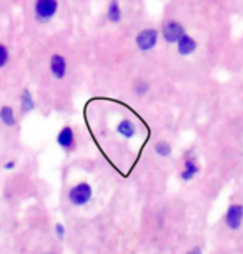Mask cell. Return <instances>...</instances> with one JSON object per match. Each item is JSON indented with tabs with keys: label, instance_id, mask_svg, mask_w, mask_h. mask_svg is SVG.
Returning a JSON list of instances; mask_svg holds the SVG:
<instances>
[{
	"label": "cell",
	"instance_id": "cell-12",
	"mask_svg": "<svg viewBox=\"0 0 243 254\" xmlns=\"http://www.w3.org/2000/svg\"><path fill=\"white\" fill-rule=\"evenodd\" d=\"M122 18H123V10L120 2L118 0H110L107 7V20L113 23V25H117V23L122 22Z\"/></svg>",
	"mask_w": 243,
	"mask_h": 254
},
{
	"label": "cell",
	"instance_id": "cell-16",
	"mask_svg": "<svg viewBox=\"0 0 243 254\" xmlns=\"http://www.w3.org/2000/svg\"><path fill=\"white\" fill-rule=\"evenodd\" d=\"M8 62H10V50H8V47L5 44L0 42V70L5 68Z\"/></svg>",
	"mask_w": 243,
	"mask_h": 254
},
{
	"label": "cell",
	"instance_id": "cell-19",
	"mask_svg": "<svg viewBox=\"0 0 243 254\" xmlns=\"http://www.w3.org/2000/svg\"><path fill=\"white\" fill-rule=\"evenodd\" d=\"M187 254H203V251H202V248H200V246H195V248L190 249Z\"/></svg>",
	"mask_w": 243,
	"mask_h": 254
},
{
	"label": "cell",
	"instance_id": "cell-14",
	"mask_svg": "<svg viewBox=\"0 0 243 254\" xmlns=\"http://www.w3.org/2000/svg\"><path fill=\"white\" fill-rule=\"evenodd\" d=\"M154 151L157 153L159 156L162 158H170L171 156V153H173V148H171V145L168 141H165V140H159L154 145Z\"/></svg>",
	"mask_w": 243,
	"mask_h": 254
},
{
	"label": "cell",
	"instance_id": "cell-10",
	"mask_svg": "<svg viewBox=\"0 0 243 254\" xmlns=\"http://www.w3.org/2000/svg\"><path fill=\"white\" fill-rule=\"evenodd\" d=\"M117 133L125 140H132V138L137 136V125L130 118H123L117 125Z\"/></svg>",
	"mask_w": 243,
	"mask_h": 254
},
{
	"label": "cell",
	"instance_id": "cell-7",
	"mask_svg": "<svg viewBox=\"0 0 243 254\" xmlns=\"http://www.w3.org/2000/svg\"><path fill=\"white\" fill-rule=\"evenodd\" d=\"M225 224L232 231H238L243 224V204H230L225 213Z\"/></svg>",
	"mask_w": 243,
	"mask_h": 254
},
{
	"label": "cell",
	"instance_id": "cell-9",
	"mask_svg": "<svg viewBox=\"0 0 243 254\" xmlns=\"http://www.w3.org/2000/svg\"><path fill=\"white\" fill-rule=\"evenodd\" d=\"M177 54L180 57H190V55H193L195 52H197L198 49V44H197V40L190 35L188 32H185L182 37L178 38V42L177 44Z\"/></svg>",
	"mask_w": 243,
	"mask_h": 254
},
{
	"label": "cell",
	"instance_id": "cell-21",
	"mask_svg": "<svg viewBox=\"0 0 243 254\" xmlns=\"http://www.w3.org/2000/svg\"><path fill=\"white\" fill-rule=\"evenodd\" d=\"M13 2H17V0H13Z\"/></svg>",
	"mask_w": 243,
	"mask_h": 254
},
{
	"label": "cell",
	"instance_id": "cell-2",
	"mask_svg": "<svg viewBox=\"0 0 243 254\" xmlns=\"http://www.w3.org/2000/svg\"><path fill=\"white\" fill-rule=\"evenodd\" d=\"M92 196H93V190H92V186H90V183H87V181H80V183L74 185L72 188L69 190L70 204L77 206V208L88 204L90 199H92Z\"/></svg>",
	"mask_w": 243,
	"mask_h": 254
},
{
	"label": "cell",
	"instance_id": "cell-6",
	"mask_svg": "<svg viewBox=\"0 0 243 254\" xmlns=\"http://www.w3.org/2000/svg\"><path fill=\"white\" fill-rule=\"evenodd\" d=\"M200 173V165L197 161V156L193 155V151H187V155L183 158V168L180 171V180L182 181H192L195 176Z\"/></svg>",
	"mask_w": 243,
	"mask_h": 254
},
{
	"label": "cell",
	"instance_id": "cell-4",
	"mask_svg": "<svg viewBox=\"0 0 243 254\" xmlns=\"http://www.w3.org/2000/svg\"><path fill=\"white\" fill-rule=\"evenodd\" d=\"M187 32L183 27L182 22L175 20V18H170V20H165L162 23V28H160V37L163 38L166 44L173 45L178 42V38Z\"/></svg>",
	"mask_w": 243,
	"mask_h": 254
},
{
	"label": "cell",
	"instance_id": "cell-3",
	"mask_svg": "<svg viewBox=\"0 0 243 254\" xmlns=\"http://www.w3.org/2000/svg\"><path fill=\"white\" fill-rule=\"evenodd\" d=\"M159 38H160V30L159 28L154 27H147L144 30H140L137 33L135 37V44L137 49L140 52H150L154 50L157 44H159Z\"/></svg>",
	"mask_w": 243,
	"mask_h": 254
},
{
	"label": "cell",
	"instance_id": "cell-15",
	"mask_svg": "<svg viewBox=\"0 0 243 254\" xmlns=\"http://www.w3.org/2000/svg\"><path fill=\"white\" fill-rule=\"evenodd\" d=\"M150 81L145 80V78H137L133 81V93L137 95V97H145L147 93L150 92Z\"/></svg>",
	"mask_w": 243,
	"mask_h": 254
},
{
	"label": "cell",
	"instance_id": "cell-11",
	"mask_svg": "<svg viewBox=\"0 0 243 254\" xmlns=\"http://www.w3.org/2000/svg\"><path fill=\"white\" fill-rule=\"evenodd\" d=\"M18 103H20V113L22 115H28L35 110V100H33V95L28 88H22Z\"/></svg>",
	"mask_w": 243,
	"mask_h": 254
},
{
	"label": "cell",
	"instance_id": "cell-20",
	"mask_svg": "<svg viewBox=\"0 0 243 254\" xmlns=\"http://www.w3.org/2000/svg\"><path fill=\"white\" fill-rule=\"evenodd\" d=\"M44 254H57V253H54V251H47V253H44Z\"/></svg>",
	"mask_w": 243,
	"mask_h": 254
},
{
	"label": "cell",
	"instance_id": "cell-13",
	"mask_svg": "<svg viewBox=\"0 0 243 254\" xmlns=\"http://www.w3.org/2000/svg\"><path fill=\"white\" fill-rule=\"evenodd\" d=\"M0 122L8 128H13L17 125L15 110H13L10 105H3V107H0Z\"/></svg>",
	"mask_w": 243,
	"mask_h": 254
},
{
	"label": "cell",
	"instance_id": "cell-18",
	"mask_svg": "<svg viewBox=\"0 0 243 254\" xmlns=\"http://www.w3.org/2000/svg\"><path fill=\"white\" fill-rule=\"evenodd\" d=\"M15 165H17V163L12 160V161H7L5 165H3V168H5L7 171H10V170H13V168H15Z\"/></svg>",
	"mask_w": 243,
	"mask_h": 254
},
{
	"label": "cell",
	"instance_id": "cell-5",
	"mask_svg": "<svg viewBox=\"0 0 243 254\" xmlns=\"http://www.w3.org/2000/svg\"><path fill=\"white\" fill-rule=\"evenodd\" d=\"M57 145H59L65 153H72L77 148V138H75V131L72 127L65 125L57 133Z\"/></svg>",
	"mask_w": 243,
	"mask_h": 254
},
{
	"label": "cell",
	"instance_id": "cell-8",
	"mask_svg": "<svg viewBox=\"0 0 243 254\" xmlns=\"http://www.w3.org/2000/svg\"><path fill=\"white\" fill-rule=\"evenodd\" d=\"M49 70L55 80H64L69 71V64L62 54H54L49 60Z\"/></svg>",
	"mask_w": 243,
	"mask_h": 254
},
{
	"label": "cell",
	"instance_id": "cell-17",
	"mask_svg": "<svg viewBox=\"0 0 243 254\" xmlns=\"http://www.w3.org/2000/svg\"><path fill=\"white\" fill-rule=\"evenodd\" d=\"M54 231H55V236L59 238V239H64L65 238V226L62 223H55Z\"/></svg>",
	"mask_w": 243,
	"mask_h": 254
},
{
	"label": "cell",
	"instance_id": "cell-1",
	"mask_svg": "<svg viewBox=\"0 0 243 254\" xmlns=\"http://www.w3.org/2000/svg\"><path fill=\"white\" fill-rule=\"evenodd\" d=\"M59 13V0H35L33 2V18L37 23L52 22Z\"/></svg>",
	"mask_w": 243,
	"mask_h": 254
}]
</instances>
